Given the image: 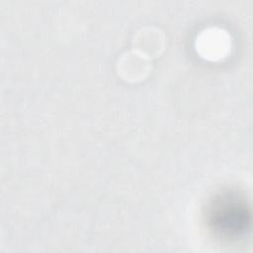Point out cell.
Here are the masks:
<instances>
[{
    "label": "cell",
    "instance_id": "3957f363",
    "mask_svg": "<svg viewBox=\"0 0 253 253\" xmlns=\"http://www.w3.org/2000/svg\"><path fill=\"white\" fill-rule=\"evenodd\" d=\"M132 49L149 59L161 54L165 45V35L157 27L144 26L136 31L132 38Z\"/></svg>",
    "mask_w": 253,
    "mask_h": 253
},
{
    "label": "cell",
    "instance_id": "7a4b0ae2",
    "mask_svg": "<svg viewBox=\"0 0 253 253\" xmlns=\"http://www.w3.org/2000/svg\"><path fill=\"white\" fill-rule=\"evenodd\" d=\"M152 69L151 59L134 49L124 52L117 60L118 75L127 82H138L145 79Z\"/></svg>",
    "mask_w": 253,
    "mask_h": 253
},
{
    "label": "cell",
    "instance_id": "6da1fadb",
    "mask_svg": "<svg viewBox=\"0 0 253 253\" xmlns=\"http://www.w3.org/2000/svg\"><path fill=\"white\" fill-rule=\"evenodd\" d=\"M195 46L201 57L208 60H219L228 54L231 40L228 33L223 29L210 27L197 36Z\"/></svg>",
    "mask_w": 253,
    "mask_h": 253
}]
</instances>
